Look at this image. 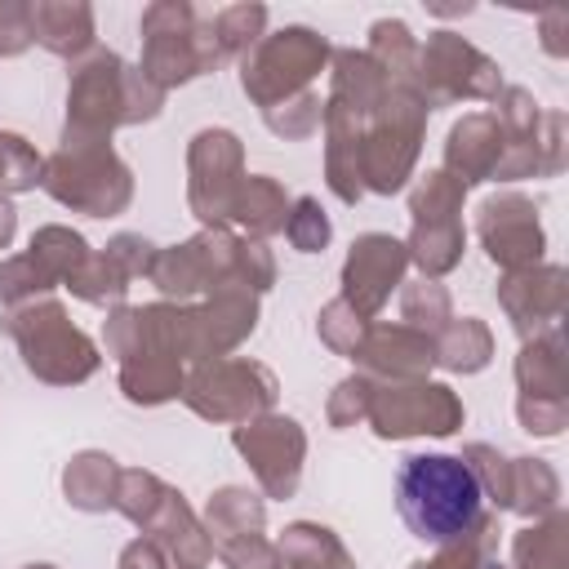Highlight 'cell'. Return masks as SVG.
<instances>
[{
	"label": "cell",
	"mask_w": 569,
	"mask_h": 569,
	"mask_svg": "<svg viewBox=\"0 0 569 569\" xmlns=\"http://www.w3.org/2000/svg\"><path fill=\"white\" fill-rule=\"evenodd\" d=\"M160 107L164 93L138 67H129L111 49H93L71 71L62 142H111L120 124L156 120Z\"/></svg>",
	"instance_id": "obj_1"
},
{
	"label": "cell",
	"mask_w": 569,
	"mask_h": 569,
	"mask_svg": "<svg viewBox=\"0 0 569 569\" xmlns=\"http://www.w3.org/2000/svg\"><path fill=\"white\" fill-rule=\"evenodd\" d=\"M396 507L413 538L458 542L485 516V493L458 453H409L396 476Z\"/></svg>",
	"instance_id": "obj_2"
},
{
	"label": "cell",
	"mask_w": 569,
	"mask_h": 569,
	"mask_svg": "<svg viewBox=\"0 0 569 569\" xmlns=\"http://www.w3.org/2000/svg\"><path fill=\"white\" fill-rule=\"evenodd\" d=\"M142 62L138 71L160 89L191 84L196 76H209L222 67V49L213 40V22L200 18L187 0H156L142 9Z\"/></svg>",
	"instance_id": "obj_3"
},
{
	"label": "cell",
	"mask_w": 569,
	"mask_h": 569,
	"mask_svg": "<svg viewBox=\"0 0 569 569\" xmlns=\"http://www.w3.org/2000/svg\"><path fill=\"white\" fill-rule=\"evenodd\" d=\"M4 333L18 342L27 373H36L49 387H76V382L93 378L102 365L93 338L71 325V316L58 298H36L27 307H13L4 316Z\"/></svg>",
	"instance_id": "obj_4"
},
{
	"label": "cell",
	"mask_w": 569,
	"mask_h": 569,
	"mask_svg": "<svg viewBox=\"0 0 569 569\" xmlns=\"http://www.w3.org/2000/svg\"><path fill=\"white\" fill-rule=\"evenodd\" d=\"M427 116L431 107L422 102L418 89L391 84L378 111L360 124V187L378 196H396L422 151L427 138Z\"/></svg>",
	"instance_id": "obj_5"
},
{
	"label": "cell",
	"mask_w": 569,
	"mask_h": 569,
	"mask_svg": "<svg viewBox=\"0 0 569 569\" xmlns=\"http://www.w3.org/2000/svg\"><path fill=\"white\" fill-rule=\"evenodd\" d=\"M40 187L58 204L89 213V218H116L133 200V173L111 151V142H62L44 160Z\"/></svg>",
	"instance_id": "obj_6"
},
{
	"label": "cell",
	"mask_w": 569,
	"mask_h": 569,
	"mask_svg": "<svg viewBox=\"0 0 569 569\" xmlns=\"http://www.w3.org/2000/svg\"><path fill=\"white\" fill-rule=\"evenodd\" d=\"M493 120L507 142V156H502L493 182L556 178L565 169V116L538 107V98L529 89L502 84L493 98Z\"/></svg>",
	"instance_id": "obj_7"
},
{
	"label": "cell",
	"mask_w": 569,
	"mask_h": 569,
	"mask_svg": "<svg viewBox=\"0 0 569 569\" xmlns=\"http://www.w3.org/2000/svg\"><path fill=\"white\" fill-rule=\"evenodd\" d=\"M462 200H467V187L458 178H449L445 169H427L418 178V187L409 191L413 231H409L405 249H409V262H418L422 280H440L462 262V249H467Z\"/></svg>",
	"instance_id": "obj_8"
},
{
	"label": "cell",
	"mask_w": 569,
	"mask_h": 569,
	"mask_svg": "<svg viewBox=\"0 0 569 569\" xmlns=\"http://www.w3.org/2000/svg\"><path fill=\"white\" fill-rule=\"evenodd\" d=\"M329 58H333L329 40L311 27L271 31L240 58V89L249 93V102H258L267 111L284 98L311 89V80L325 71Z\"/></svg>",
	"instance_id": "obj_9"
},
{
	"label": "cell",
	"mask_w": 569,
	"mask_h": 569,
	"mask_svg": "<svg viewBox=\"0 0 569 569\" xmlns=\"http://www.w3.org/2000/svg\"><path fill=\"white\" fill-rule=\"evenodd\" d=\"M276 396V373L244 356L204 360L182 382V405L204 422H249L258 413H271Z\"/></svg>",
	"instance_id": "obj_10"
},
{
	"label": "cell",
	"mask_w": 569,
	"mask_h": 569,
	"mask_svg": "<svg viewBox=\"0 0 569 569\" xmlns=\"http://www.w3.org/2000/svg\"><path fill=\"white\" fill-rule=\"evenodd\" d=\"M498 89H502L498 62L458 31H431L427 44H418V93L427 107L493 102Z\"/></svg>",
	"instance_id": "obj_11"
},
{
	"label": "cell",
	"mask_w": 569,
	"mask_h": 569,
	"mask_svg": "<svg viewBox=\"0 0 569 569\" xmlns=\"http://www.w3.org/2000/svg\"><path fill=\"white\" fill-rule=\"evenodd\" d=\"M236 267H240V236H231L227 227H204L182 244L156 249L147 276L169 302H187L191 293L240 289Z\"/></svg>",
	"instance_id": "obj_12"
},
{
	"label": "cell",
	"mask_w": 569,
	"mask_h": 569,
	"mask_svg": "<svg viewBox=\"0 0 569 569\" xmlns=\"http://www.w3.org/2000/svg\"><path fill=\"white\" fill-rule=\"evenodd\" d=\"M373 436L409 440V436H453L467 422V409L445 382H373L369 418Z\"/></svg>",
	"instance_id": "obj_13"
},
{
	"label": "cell",
	"mask_w": 569,
	"mask_h": 569,
	"mask_svg": "<svg viewBox=\"0 0 569 569\" xmlns=\"http://www.w3.org/2000/svg\"><path fill=\"white\" fill-rule=\"evenodd\" d=\"M244 182V147L231 129H200L187 142V204L204 227H227Z\"/></svg>",
	"instance_id": "obj_14"
},
{
	"label": "cell",
	"mask_w": 569,
	"mask_h": 569,
	"mask_svg": "<svg viewBox=\"0 0 569 569\" xmlns=\"http://www.w3.org/2000/svg\"><path fill=\"white\" fill-rule=\"evenodd\" d=\"M236 453L249 462L258 489L267 498H293L302 480V458H307V431L289 413H258L231 431Z\"/></svg>",
	"instance_id": "obj_15"
},
{
	"label": "cell",
	"mask_w": 569,
	"mask_h": 569,
	"mask_svg": "<svg viewBox=\"0 0 569 569\" xmlns=\"http://www.w3.org/2000/svg\"><path fill=\"white\" fill-rule=\"evenodd\" d=\"M405 267H409V249L405 240L387 236V231H365L351 240L347 262H342V302L356 316H378L391 298V289L405 284Z\"/></svg>",
	"instance_id": "obj_16"
},
{
	"label": "cell",
	"mask_w": 569,
	"mask_h": 569,
	"mask_svg": "<svg viewBox=\"0 0 569 569\" xmlns=\"http://www.w3.org/2000/svg\"><path fill=\"white\" fill-rule=\"evenodd\" d=\"M476 236H480L485 253L502 267V276L538 267L542 262V249H547V236H542V222H538L533 200H525L516 191L489 196L476 209Z\"/></svg>",
	"instance_id": "obj_17"
},
{
	"label": "cell",
	"mask_w": 569,
	"mask_h": 569,
	"mask_svg": "<svg viewBox=\"0 0 569 569\" xmlns=\"http://www.w3.org/2000/svg\"><path fill=\"white\" fill-rule=\"evenodd\" d=\"M351 365H360L373 382H422L436 369V338L409 329V325H373L365 329L360 347L351 351Z\"/></svg>",
	"instance_id": "obj_18"
},
{
	"label": "cell",
	"mask_w": 569,
	"mask_h": 569,
	"mask_svg": "<svg viewBox=\"0 0 569 569\" xmlns=\"http://www.w3.org/2000/svg\"><path fill=\"white\" fill-rule=\"evenodd\" d=\"M565 298H569L565 267H556V262H538L529 271H511L498 280V302L525 342L538 333H551L560 325Z\"/></svg>",
	"instance_id": "obj_19"
},
{
	"label": "cell",
	"mask_w": 569,
	"mask_h": 569,
	"mask_svg": "<svg viewBox=\"0 0 569 569\" xmlns=\"http://www.w3.org/2000/svg\"><path fill=\"white\" fill-rule=\"evenodd\" d=\"M258 329V293L249 289H222L209 293L200 307H191V338H187V360H222L236 351L249 333Z\"/></svg>",
	"instance_id": "obj_20"
},
{
	"label": "cell",
	"mask_w": 569,
	"mask_h": 569,
	"mask_svg": "<svg viewBox=\"0 0 569 569\" xmlns=\"http://www.w3.org/2000/svg\"><path fill=\"white\" fill-rule=\"evenodd\" d=\"M502 156H507V142H502L493 111H471V116L453 120V129L445 138V164L440 169L449 178H458L462 187H476V182H493Z\"/></svg>",
	"instance_id": "obj_21"
},
{
	"label": "cell",
	"mask_w": 569,
	"mask_h": 569,
	"mask_svg": "<svg viewBox=\"0 0 569 569\" xmlns=\"http://www.w3.org/2000/svg\"><path fill=\"white\" fill-rule=\"evenodd\" d=\"M142 538L160 542V547H164V556H169V560H178V569H204V565L213 560V542H209V533H204L200 516L187 507V498H182L173 485L164 489L160 507H156V511H151V520L142 525Z\"/></svg>",
	"instance_id": "obj_22"
},
{
	"label": "cell",
	"mask_w": 569,
	"mask_h": 569,
	"mask_svg": "<svg viewBox=\"0 0 569 569\" xmlns=\"http://www.w3.org/2000/svg\"><path fill=\"white\" fill-rule=\"evenodd\" d=\"M31 40L58 58H84L93 53V9L84 0H36Z\"/></svg>",
	"instance_id": "obj_23"
},
{
	"label": "cell",
	"mask_w": 569,
	"mask_h": 569,
	"mask_svg": "<svg viewBox=\"0 0 569 569\" xmlns=\"http://www.w3.org/2000/svg\"><path fill=\"white\" fill-rule=\"evenodd\" d=\"M391 80L382 76V67L365 53V49H338L333 53V71H329V107H342L360 120H369L378 111V102L387 98Z\"/></svg>",
	"instance_id": "obj_24"
},
{
	"label": "cell",
	"mask_w": 569,
	"mask_h": 569,
	"mask_svg": "<svg viewBox=\"0 0 569 569\" xmlns=\"http://www.w3.org/2000/svg\"><path fill=\"white\" fill-rule=\"evenodd\" d=\"M516 387L520 396H538V400H569V369H565V338L560 329L538 333L520 347L516 356Z\"/></svg>",
	"instance_id": "obj_25"
},
{
	"label": "cell",
	"mask_w": 569,
	"mask_h": 569,
	"mask_svg": "<svg viewBox=\"0 0 569 569\" xmlns=\"http://www.w3.org/2000/svg\"><path fill=\"white\" fill-rule=\"evenodd\" d=\"M120 462L102 449H80L67 471H62V493L76 511H111L116 507V485H120Z\"/></svg>",
	"instance_id": "obj_26"
},
{
	"label": "cell",
	"mask_w": 569,
	"mask_h": 569,
	"mask_svg": "<svg viewBox=\"0 0 569 569\" xmlns=\"http://www.w3.org/2000/svg\"><path fill=\"white\" fill-rule=\"evenodd\" d=\"M289 196L276 178L267 173H244L236 200H231V218L227 222H240L249 231V240H267L276 231H284V218H289Z\"/></svg>",
	"instance_id": "obj_27"
},
{
	"label": "cell",
	"mask_w": 569,
	"mask_h": 569,
	"mask_svg": "<svg viewBox=\"0 0 569 569\" xmlns=\"http://www.w3.org/2000/svg\"><path fill=\"white\" fill-rule=\"evenodd\" d=\"M182 360L164 356V351H138L129 360H120V391L129 405H164L173 396H182Z\"/></svg>",
	"instance_id": "obj_28"
},
{
	"label": "cell",
	"mask_w": 569,
	"mask_h": 569,
	"mask_svg": "<svg viewBox=\"0 0 569 569\" xmlns=\"http://www.w3.org/2000/svg\"><path fill=\"white\" fill-rule=\"evenodd\" d=\"M276 556H280V569H356V560L347 556L338 533L316 525V520L284 525V533L276 542Z\"/></svg>",
	"instance_id": "obj_29"
},
{
	"label": "cell",
	"mask_w": 569,
	"mask_h": 569,
	"mask_svg": "<svg viewBox=\"0 0 569 569\" xmlns=\"http://www.w3.org/2000/svg\"><path fill=\"white\" fill-rule=\"evenodd\" d=\"M200 525H204V533H209L213 547L227 542V538H240V533H262V525H267V502H262L253 489H244V485H222V489L209 498Z\"/></svg>",
	"instance_id": "obj_30"
},
{
	"label": "cell",
	"mask_w": 569,
	"mask_h": 569,
	"mask_svg": "<svg viewBox=\"0 0 569 569\" xmlns=\"http://www.w3.org/2000/svg\"><path fill=\"white\" fill-rule=\"evenodd\" d=\"M511 569H569V516L547 511L511 538Z\"/></svg>",
	"instance_id": "obj_31"
},
{
	"label": "cell",
	"mask_w": 569,
	"mask_h": 569,
	"mask_svg": "<svg viewBox=\"0 0 569 569\" xmlns=\"http://www.w3.org/2000/svg\"><path fill=\"white\" fill-rule=\"evenodd\" d=\"M493 360V333L485 320L476 316H453L440 333H436V365L449 373H480Z\"/></svg>",
	"instance_id": "obj_32"
},
{
	"label": "cell",
	"mask_w": 569,
	"mask_h": 569,
	"mask_svg": "<svg viewBox=\"0 0 569 569\" xmlns=\"http://www.w3.org/2000/svg\"><path fill=\"white\" fill-rule=\"evenodd\" d=\"M507 511L538 520L547 511H560V476L542 458H511V489H507Z\"/></svg>",
	"instance_id": "obj_33"
},
{
	"label": "cell",
	"mask_w": 569,
	"mask_h": 569,
	"mask_svg": "<svg viewBox=\"0 0 569 569\" xmlns=\"http://www.w3.org/2000/svg\"><path fill=\"white\" fill-rule=\"evenodd\" d=\"M365 53L382 67V76L391 84L418 89V40H413V31L400 18H378L369 27V49Z\"/></svg>",
	"instance_id": "obj_34"
},
{
	"label": "cell",
	"mask_w": 569,
	"mask_h": 569,
	"mask_svg": "<svg viewBox=\"0 0 569 569\" xmlns=\"http://www.w3.org/2000/svg\"><path fill=\"white\" fill-rule=\"evenodd\" d=\"M27 253L49 271V280L53 284H67L84 262H89V240L80 236V231H71V227H62V222H49V227H40L36 236H31V244H27Z\"/></svg>",
	"instance_id": "obj_35"
},
{
	"label": "cell",
	"mask_w": 569,
	"mask_h": 569,
	"mask_svg": "<svg viewBox=\"0 0 569 569\" xmlns=\"http://www.w3.org/2000/svg\"><path fill=\"white\" fill-rule=\"evenodd\" d=\"M449 320H453V302H449V289L440 280H413L400 289V325L436 338Z\"/></svg>",
	"instance_id": "obj_36"
},
{
	"label": "cell",
	"mask_w": 569,
	"mask_h": 569,
	"mask_svg": "<svg viewBox=\"0 0 569 569\" xmlns=\"http://www.w3.org/2000/svg\"><path fill=\"white\" fill-rule=\"evenodd\" d=\"M129 284H133V280L111 262L107 249L89 253V262L67 280V289H71L80 302H93V307H120L124 293H129Z\"/></svg>",
	"instance_id": "obj_37"
},
{
	"label": "cell",
	"mask_w": 569,
	"mask_h": 569,
	"mask_svg": "<svg viewBox=\"0 0 569 569\" xmlns=\"http://www.w3.org/2000/svg\"><path fill=\"white\" fill-rule=\"evenodd\" d=\"M209 22H213V40L222 49V62L227 58H244L267 36V9L262 4H227Z\"/></svg>",
	"instance_id": "obj_38"
},
{
	"label": "cell",
	"mask_w": 569,
	"mask_h": 569,
	"mask_svg": "<svg viewBox=\"0 0 569 569\" xmlns=\"http://www.w3.org/2000/svg\"><path fill=\"white\" fill-rule=\"evenodd\" d=\"M40 182H44V156L22 133L0 129V196L31 191Z\"/></svg>",
	"instance_id": "obj_39"
},
{
	"label": "cell",
	"mask_w": 569,
	"mask_h": 569,
	"mask_svg": "<svg viewBox=\"0 0 569 569\" xmlns=\"http://www.w3.org/2000/svg\"><path fill=\"white\" fill-rule=\"evenodd\" d=\"M58 284L49 280V271L31 258V253H18V258H4L0 262V302L13 311V307H27L36 298H49Z\"/></svg>",
	"instance_id": "obj_40"
},
{
	"label": "cell",
	"mask_w": 569,
	"mask_h": 569,
	"mask_svg": "<svg viewBox=\"0 0 569 569\" xmlns=\"http://www.w3.org/2000/svg\"><path fill=\"white\" fill-rule=\"evenodd\" d=\"M262 120H267V129H271L276 138L298 142V138H311V133L320 129L325 102H320V93L302 89V93H293V98H284V102H276V107H267Z\"/></svg>",
	"instance_id": "obj_41"
},
{
	"label": "cell",
	"mask_w": 569,
	"mask_h": 569,
	"mask_svg": "<svg viewBox=\"0 0 569 569\" xmlns=\"http://www.w3.org/2000/svg\"><path fill=\"white\" fill-rule=\"evenodd\" d=\"M467 467H471V476H476V485H480V493L493 502V511H507V489H511V458L502 453V449H493V445H485V440H476V445H467L462 453H458Z\"/></svg>",
	"instance_id": "obj_42"
},
{
	"label": "cell",
	"mask_w": 569,
	"mask_h": 569,
	"mask_svg": "<svg viewBox=\"0 0 569 569\" xmlns=\"http://www.w3.org/2000/svg\"><path fill=\"white\" fill-rule=\"evenodd\" d=\"M164 480L156 476V471H142V467H129V471H120V485H116V507L111 511H120L124 520H133L138 529L151 520V511L160 507V498H164Z\"/></svg>",
	"instance_id": "obj_43"
},
{
	"label": "cell",
	"mask_w": 569,
	"mask_h": 569,
	"mask_svg": "<svg viewBox=\"0 0 569 569\" xmlns=\"http://www.w3.org/2000/svg\"><path fill=\"white\" fill-rule=\"evenodd\" d=\"M284 236L298 253H320L329 240H333V227H329V213L320 209L316 196H298L289 204V218H284Z\"/></svg>",
	"instance_id": "obj_44"
},
{
	"label": "cell",
	"mask_w": 569,
	"mask_h": 569,
	"mask_svg": "<svg viewBox=\"0 0 569 569\" xmlns=\"http://www.w3.org/2000/svg\"><path fill=\"white\" fill-rule=\"evenodd\" d=\"M365 329H369V320H365V316H356L342 298L325 302V307H320V316H316V333H320V342H325L333 356H347V360H351V351L360 347Z\"/></svg>",
	"instance_id": "obj_45"
},
{
	"label": "cell",
	"mask_w": 569,
	"mask_h": 569,
	"mask_svg": "<svg viewBox=\"0 0 569 569\" xmlns=\"http://www.w3.org/2000/svg\"><path fill=\"white\" fill-rule=\"evenodd\" d=\"M369 400H373V378H365V373H351V378H342V382L329 391V405H325V418H329V427L347 431V427L365 422V418H369Z\"/></svg>",
	"instance_id": "obj_46"
},
{
	"label": "cell",
	"mask_w": 569,
	"mask_h": 569,
	"mask_svg": "<svg viewBox=\"0 0 569 569\" xmlns=\"http://www.w3.org/2000/svg\"><path fill=\"white\" fill-rule=\"evenodd\" d=\"M213 556L227 565V569H280V556H276V542L267 533H240V538H227L213 547Z\"/></svg>",
	"instance_id": "obj_47"
},
{
	"label": "cell",
	"mask_w": 569,
	"mask_h": 569,
	"mask_svg": "<svg viewBox=\"0 0 569 569\" xmlns=\"http://www.w3.org/2000/svg\"><path fill=\"white\" fill-rule=\"evenodd\" d=\"M516 418L529 436H560L569 422V400H538V396H516Z\"/></svg>",
	"instance_id": "obj_48"
},
{
	"label": "cell",
	"mask_w": 569,
	"mask_h": 569,
	"mask_svg": "<svg viewBox=\"0 0 569 569\" xmlns=\"http://www.w3.org/2000/svg\"><path fill=\"white\" fill-rule=\"evenodd\" d=\"M31 40V4L27 0H0V58L27 53Z\"/></svg>",
	"instance_id": "obj_49"
},
{
	"label": "cell",
	"mask_w": 569,
	"mask_h": 569,
	"mask_svg": "<svg viewBox=\"0 0 569 569\" xmlns=\"http://www.w3.org/2000/svg\"><path fill=\"white\" fill-rule=\"evenodd\" d=\"M107 253H111V262H116L129 280L147 276L151 262H156V244H151L147 236H138V231H120V236H111V240H107Z\"/></svg>",
	"instance_id": "obj_50"
},
{
	"label": "cell",
	"mask_w": 569,
	"mask_h": 569,
	"mask_svg": "<svg viewBox=\"0 0 569 569\" xmlns=\"http://www.w3.org/2000/svg\"><path fill=\"white\" fill-rule=\"evenodd\" d=\"M116 569H169V556H164L160 542H151V538H133V542L120 551Z\"/></svg>",
	"instance_id": "obj_51"
},
{
	"label": "cell",
	"mask_w": 569,
	"mask_h": 569,
	"mask_svg": "<svg viewBox=\"0 0 569 569\" xmlns=\"http://www.w3.org/2000/svg\"><path fill=\"white\" fill-rule=\"evenodd\" d=\"M569 22V13L565 9H547L542 13V49L551 53V58H565V40H560V27Z\"/></svg>",
	"instance_id": "obj_52"
},
{
	"label": "cell",
	"mask_w": 569,
	"mask_h": 569,
	"mask_svg": "<svg viewBox=\"0 0 569 569\" xmlns=\"http://www.w3.org/2000/svg\"><path fill=\"white\" fill-rule=\"evenodd\" d=\"M13 231H18V209L9 204V196H0V249L13 244Z\"/></svg>",
	"instance_id": "obj_53"
},
{
	"label": "cell",
	"mask_w": 569,
	"mask_h": 569,
	"mask_svg": "<svg viewBox=\"0 0 569 569\" xmlns=\"http://www.w3.org/2000/svg\"><path fill=\"white\" fill-rule=\"evenodd\" d=\"M22 569H58V565H22Z\"/></svg>",
	"instance_id": "obj_54"
},
{
	"label": "cell",
	"mask_w": 569,
	"mask_h": 569,
	"mask_svg": "<svg viewBox=\"0 0 569 569\" xmlns=\"http://www.w3.org/2000/svg\"><path fill=\"white\" fill-rule=\"evenodd\" d=\"M409 569H422V560H413V565H409Z\"/></svg>",
	"instance_id": "obj_55"
}]
</instances>
